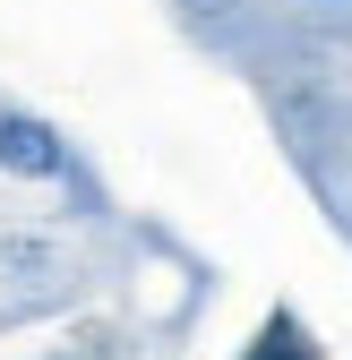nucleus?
<instances>
[{"label": "nucleus", "mask_w": 352, "mask_h": 360, "mask_svg": "<svg viewBox=\"0 0 352 360\" xmlns=\"http://www.w3.org/2000/svg\"><path fill=\"white\" fill-rule=\"evenodd\" d=\"M232 360H327V352H318V335L301 326L292 309H267V318H258V335H249Z\"/></svg>", "instance_id": "obj_2"}, {"label": "nucleus", "mask_w": 352, "mask_h": 360, "mask_svg": "<svg viewBox=\"0 0 352 360\" xmlns=\"http://www.w3.org/2000/svg\"><path fill=\"white\" fill-rule=\"evenodd\" d=\"M318 9H352V0H318Z\"/></svg>", "instance_id": "obj_3"}, {"label": "nucleus", "mask_w": 352, "mask_h": 360, "mask_svg": "<svg viewBox=\"0 0 352 360\" xmlns=\"http://www.w3.org/2000/svg\"><path fill=\"white\" fill-rule=\"evenodd\" d=\"M69 172H77V146L52 120L0 103V180H18V189H69Z\"/></svg>", "instance_id": "obj_1"}]
</instances>
